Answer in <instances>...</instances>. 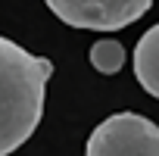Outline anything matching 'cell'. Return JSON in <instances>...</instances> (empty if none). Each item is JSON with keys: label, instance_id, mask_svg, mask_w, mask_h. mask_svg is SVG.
I'll return each mask as SVG.
<instances>
[{"label": "cell", "instance_id": "obj_1", "mask_svg": "<svg viewBox=\"0 0 159 156\" xmlns=\"http://www.w3.org/2000/svg\"><path fill=\"white\" fill-rule=\"evenodd\" d=\"M53 62L0 38V156L19 150L44 116Z\"/></svg>", "mask_w": 159, "mask_h": 156}, {"label": "cell", "instance_id": "obj_2", "mask_svg": "<svg viewBox=\"0 0 159 156\" xmlns=\"http://www.w3.org/2000/svg\"><path fill=\"white\" fill-rule=\"evenodd\" d=\"M88 156H159V125L137 112L103 119L88 137Z\"/></svg>", "mask_w": 159, "mask_h": 156}, {"label": "cell", "instance_id": "obj_3", "mask_svg": "<svg viewBox=\"0 0 159 156\" xmlns=\"http://www.w3.org/2000/svg\"><path fill=\"white\" fill-rule=\"evenodd\" d=\"M44 3L72 28L116 31L137 22L153 7V0H44Z\"/></svg>", "mask_w": 159, "mask_h": 156}, {"label": "cell", "instance_id": "obj_4", "mask_svg": "<svg viewBox=\"0 0 159 156\" xmlns=\"http://www.w3.org/2000/svg\"><path fill=\"white\" fill-rule=\"evenodd\" d=\"M134 75L147 94L159 100V25L143 31V38L134 47Z\"/></svg>", "mask_w": 159, "mask_h": 156}, {"label": "cell", "instance_id": "obj_5", "mask_svg": "<svg viewBox=\"0 0 159 156\" xmlns=\"http://www.w3.org/2000/svg\"><path fill=\"white\" fill-rule=\"evenodd\" d=\"M122 62H125V47H122L119 41L103 38V41H97V44L91 47V66H94L97 72L116 75V72L122 69Z\"/></svg>", "mask_w": 159, "mask_h": 156}]
</instances>
